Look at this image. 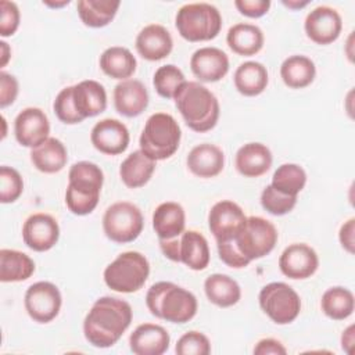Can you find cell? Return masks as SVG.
I'll list each match as a JSON object with an SVG mask.
<instances>
[{
    "instance_id": "1",
    "label": "cell",
    "mask_w": 355,
    "mask_h": 355,
    "mask_svg": "<svg viewBox=\"0 0 355 355\" xmlns=\"http://www.w3.org/2000/svg\"><path fill=\"white\" fill-rule=\"evenodd\" d=\"M133 311L129 302L115 297H100L83 320V336L97 348H108L119 341L132 323Z\"/></svg>"
},
{
    "instance_id": "2",
    "label": "cell",
    "mask_w": 355,
    "mask_h": 355,
    "mask_svg": "<svg viewBox=\"0 0 355 355\" xmlns=\"http://www.w3.org/2000/svg\"><path fill=\"white\" fill-rule=\"evenodd\" d=\"M186 125L198 133L215 128L219 119V101L215 94L196 80H186L173 97Z\"/></svg>"
},
{
    "instance_id": "3",
    "label": "cell",
    "mask_w": 355,
    "mask_h": 355,
    "mask_svg": "<svg viewBox=\"0 0 355 355\" xmlns=\"http://www.w3.org/2000/svg\"><path fill=\"white\" fill-rule=\"evenodd\" d=\"M146 305L155 318L179 324L191 320L198 309L196 295L172 282L154 283L146 294Z\"/></svg>"
},
{
    "instance_id": "4",
    "label": "cell",
    "mask_w": 355,
    "mask_h": 355,
    "mask_svg": "<svg viewBox=\"0 0 355 355\" xmlns=\"http://www.w3.org/2000/svg\"><path fill=\"white\" fill-rule=\"evenodd\" d=\"M103 183L104 173L97 164L90 161L75 162L68 172L67 208L79 216L92 214L98 204Z\"/></svg>"
},
{
    "instance_id": "5",
    "label": "cell",
    "mask_w": 355,
    "mask_h": 355,
    "mask_svg": "<svg viewBox=\"0 0 355 355\" xmlns=\"http://www.w3.org/2000/svg\"><path fill=\"white\" fill-rule=\"evenodd\" d=\"M180 139L182 130L176 119L171 114L155 112L148 116L140 135V151L155 162L164 161L178 151Z\"/></svg>"
},
{
    "instance_id": "6",
    "label": "cell",
    "mask_w": 355,
    "mask_h": 355,
    "mask_svg": "<svg viewBox=\"0 0 355 355\" xmlns=\"http://www.w3.org/2000/svg\"><path fill=\"white\" fill-rule=\"evenodd\" d=\"M179 35L187 42L215 39L222 29V15L209 3H189L182 6L175 18Z\"/></svg>"
},
{
    "instance_id": "7",
    "label": "cell",
    "mask_w": 355,
    "mask_h": 355,
    "mask_svg": "<svg viewBox=\"0 0 355 355\" xmlns=\"http://www.w3.org/2000/svg\"><path fill=\"white\" fill-rule=\"evenodd\" d=\"M150 275L148 259L139 251L119 254L103 273L104 283L116 293L130 294L139 291Z\"/></svg>"
},
{
    "instance_id": "8",
    "label": "cell",
    "mask_w": 355,
    "mask_h": 355,
    "mask_svg": "<svg viewBox=\"0 0 355 355\" xmlns=\"http://www.w3.org/2000/svg\"><path fill=\"white\" fill-rule=\"evenodd\" d=\"M258 302L263 313L276 324H288L301 312L298 293L284 282H272L263 286L259 291Z\"/></svg>"
},
{
    "instance_id": "9",
    "label": "cell",
    "mask_w": 355,
    "mask_h": 355,
    "mask_svg": "<svg viewBox=\"0 0 355 355\" xmlns=\"http://www.w3.org/2000/svg\"><path fill=\"white\" fill-rule=\"evenodd\" d=\"M144 227L140 208L129 201H118L110 205L103 215V230L115 243L135 241Z\"/></svg>"
},
{
    "instance_id": "10",
    "label": "cell",
    "mask_w": 355,
    "mask_h": 355,
    "mask_svg": "<svg viewBox=\"0 0 355 355\" xmlns=\"http://www.w3.org/2000/svg\"><path fill=\"white\" fill-rule=\"evenodd\" d=\"M279 239L275 225L262 216H248L245 225L234 237L241 254L250 261L263 258L275 248Z\"/></svg>"
},
{
    "instance_id": "11",
    "label": "cell",
    "mask_w": 355,
    "mask_h": 355,
    "mask_svg": "<svg viewBox=\"0 0 355 355\" xmlns=\"http://www.w3.org/2000/svg\"><path fill=\"white\" fill-rule=\"evenodd\" d=\"M24 305L32 320L49 323L60 313L62 305L61 291L51 282H36L26 288Z\"/></svg>"
},
{
    "instance_id": "12",
    "label": "cell",
    "mask_w": 355,
    "mask_h": 355,
    "mask_svg": "<svg viewBox=\"0 0 355 355\" xmlns=\"http://www.w3.org/2000/svg\"><path fill=\"white\" fill-rule=\"evenodd\" d=\"M245 220L247 216L243 208L232 200L215 202L208 214V226L216 241L234 239L245 225Z\"/></svg>"
},
{
    "instance_id": "13",
    "label": "cell",
    "mask_w": 355,
    "mask_h": 355,
    "mask_svg": "<svg viewBox=\"0 0 355 355\" xmlns=\"http://www.w3.org/2000/svg\"><path fill=\"white\" fill-rule=\"evenodd\" d=\"M304 29L313 43L330 44L336 42L343 29V19L338 11L329 6H318L305 17Z\"/></svg>"
},
{
    "instance_id": "14",
    "label": "cell",
    "mask_w": 355,
    "mask_h": 355,
    "mask_svg": "<svg viewBox=\"0 0 355 355\" xmlns=\"http://www.w3.org/2000/svg\"><path fill=\"white\" fill-rule=\"evenodd\" d=\"M60 239V226L54 216L36 212L26 218L22 226V240L33 251L44 252L51 250Z\"/></svg>"
},
{
    "instance_id": "15",
    "label": "cell",
    "mask_w": 355,
    "mask_h": 355,
    "mask_svg": "<svg viewBox=\"0 0 355 355\" xmlns=\"http://www.w3.org/2000/svg\"><path fill=\"white\" fill-rule=\"evenodd\" d=\"M14 135L17 141L29 148H35L50 136V122L43 110L37 107L24 108L14 121Z\"/></svg>"
},
{
    "instance_id": "16",
    "label": "cell",
    "mask_w": 355,
    "mask_h": 355,
    "mask_svg": "<svg viewBox=\"0 0 355 355\" xmlns=\"http://www.w3.org/2000/svg\"><path fill=\"white\" fill-rule=\"evenodd\" d=\"M280 272L293 280L311 277L319 268L316 251L305 243H294L284 248L279 258Z\"/></svg>"
},
{
    "instance_id": "17",
    "label": "cell",
    "mask_w": 355,
    "mask_h": 355,
    "mask_svg": "<svg viewBox=\"0 0 355 355\" xmlns=\"http://www.w3.org/2000/svg\"><path fill=\"white\" fill-rule=\"evenodd\" d=\"M90 141L97 151L107 155H118L128 148L130 135L123 122L114 118H105L93 126Z\"/></svg>"
},
{
    "instance_id": "18",
    "label": "cell",
    "mask_w": 355,
    "mask_h": 355,
    "mask_svg": "<svg viewBox=\"0 0 355 355\" xmlns=\"http://www.w3.org/2000/svg\"><path fill=\"white\" fill-rule=\"evenodd\" d=\"M229 57L218 47H201L190 58V68L200 82L214 83L229 72Z\"/></svg>"
},
{
    "instance_id": "19",
    "label": "cell",
    "mask_w": 355,
    "mask_h": 355,
    "mask_svg": "<svg viewBox=\"0 0 355 355\" xmlns=\"http://www.w3.org/2000/svg\"><path fill=\"white\" fill-rule=\"evenodd\" d=\"M135 46L144 60L159 61L171 54L173 49V39L165 26L159 24H150L137 33Z\"/></svg>"
},
{
    "instance_id": "20",
    "label": "cell",
    "mask_w": 355,
    "mask_h": 355,
    "mask_svg": "<svg viewBox=\"0 0 355 355\" xmlns=\"http://www.w3.org/2000/svg\"><path fill=\"white\" fill-rule=\"evenodd\" d=\"M171 344L169 333L155 323L139 324L129 337L130 351L136 355H162Z\"/></svg>"
},
{
    "instance_id": "21",
    "label": "cell",
    "mask_w": 355,
    "mask_h": 355,
    "mask_svg": "<svg viewBox=\"0 0 355 355\" xmlns=\"http://www.w3.org/2000/svg\"><path fill=\"white\" fill-rule=\"evenodd\" d=\"M115 110L128 118L139 116L148 105V92L137 79L121 80L114 89Z\"/></svg>"
},
{
    "instance_id": "22",
    "label": "cell",
    "mask_w": 355,
    "mask_h": 355,
    "mask_svg": "<svg viewBox=\"0 0 355 355\" xmlns=\"http://www.w3.org/2000/svg\"><path fill=\"white\" fill-rule=\"evenodd\" d=\"M72 97L75 108L83 119L96 116L107 108V92L100 82L93 79L73 85Z\"/></svg>"
},
{
    "instance_id": "23",
    "label": "cell",
    "mask_w": 355,
    "mask_h": 355,
    "mask_svg": "<svg viewBox=\"0 0 355 355\" xmlns=\"http://www.w3.org/2000/svg\"><path fill=\"white\" fill-rule=\"evenodd\" d=\"M272 162V153L262 143H247L241 146L234 158L237 172L245 178L262 176L270 169Z\"/></svg>"
},
{
    "instance_id": "24",
    "label": "cell",
    "mask_w": 355,
    "mask_h": 355,
    "mask_svg": "<svg viewBox=\"0 0 355 355\" xmlns=\"http://www.w3.org/2000/svg\"><path fill=\"white\" fill-rule=\"evenodd\" d=\"M187 168L198 178H215L225 166L223 151L211 143H202L193 147L187 155Z\"/></svg>"
},
{
    "instance_id": "25",
    "label": "cell",
    "mask_w": 355,
    "mask_h": 355,
    "mask_svg": "<svg viewBox=\"0 0 355 355\" xmlns=\"http://www.w3.org/2000/svg\"><path fill=\"white\" fill-rule=\"evenodd\" d=\"M186 212L175 201L159 204L153 214V227L159 240L179 237L184 232Z\"/></svg>"
},
{
    "instance_id": "26",
    "label": "cell",
    "mask_w": 355,
    "mask_h": 355,
    "mask_svg": "<svg viewBox=\"0 0 355 355\" xmlns=\"http://www.w3.org/2000/svg\"><path fill=\"white\" fill-rule=\"evenodd\" d=\"M211 252L207 239L197 230H184L179 236V262L191 270H204L209 265Z\"/></svg>"
},
{
    "instance_id": "27",
    "label": "cell",
    "mask_w": 355,
    "mask_h": 355,
    "mask_svg": "<svg viewBox=\"0 0 355 355\" xmlns=\"http://www.w3.org/2000/svg\"><path fill=\"white\" fill-rule=\"evenodd\" d=\"M263 32L254 24L240 22L229 28L226 43L230 50L239 55L251 57L261 51L263 47Z\"/></svg>"
},
{
    "instance_id": "28",
    "label": "cell",
    "mask_w": 355,
    "mask_h": 355,
    "mask_svg": "<svg viewBox=\"0 0 355 355\" xmlns=\"http://www.w3.org/2000/svg\"><path fill=\"white\" fill-rule=\"evenodd\" d=\"M31 161L33 166L43 173H57L67 165L68 153L61 140L49 137L31 150Z\"/></svg>"
},
{
    "instance_id": "29",
    "label": "cell",
    "mask_w": 355,
    "mask_h": 355,
    "mask_svg": "<svg viewBox=\"0 0 355 355\" xmlns=\"http://www.w3.org/2000/svg\"><path fill=\"white\" fill-rule=\"evenodd\" d=\"M237 92L247 97L261 94L269 82L268 69L258 61H245L237 67L233 76Z\"/></svg>"
},
{
    "instance_id": "30",
    "label": "cell",
    "mask_w": 355,
    "mask_h": 355,
    "mask_svg": "<svg viewBox=\"0 0 355 355\" xmlns=\"http://www.w3.org/2000/svg\"><path fill=\"white\" fill-rule=\"evenodd\" d=\"M155 171V161L143 151L130 153L119 166V176L129 189H139L148 183Z\"/></svg>"
},
{
    "instance_id": "31",
    "label": "cell",
    "mask_w": 355,
    "mask_h": 355,
    "mask_svg": "<svg viewBox=\"0 0 355 355\" xmlns=\"http://www.w3.org/2000/svg\"><path fill=\"white\" fill-rule=\"evenodd\" d=\"M204 291L209 302L219 308L236 305L241 298L240 284L230 276L214 273L204 282Z\"/></svg>"
},
{
    "instance_id": "32",
    "label": "cell",
    "mask_w": 355,
    "mask_h": 355,
    "mask_svg": "<svg viewBox=\"0 0 355 355\" xmlns=\"http://www.w3.org/2000/svg\"><path fill=\"white\" fill-rule=\"evenodd\" d=\"M98 64L107 76L119 80L130 79L137 67V61L132 51L122 46H111L105 49L100 55Z\"/></svg>"
},
{
    "instance_id": "33",
    "label": "cell",
    "mask_w": 355,
    "mask_h": 355,
    "mask_svg": "<svg viewBox=\"0 0 355 355\" xmlns=\"http://www.w3.org/2000/svg\"><path fill=\"white\" fill-rule=\"evenodd\" d=\"M280 76L283 83L290 89H302L313 82L316 67L306 55H290L280 65Z\"/></svg>"
},
{
    "instance_id": "34",
    "label": "cell",
    "mask_w": 355,
    "mask_h": 355,
    "mask_svg": "<svg viewBox=\"0 0 355 355\" xmlns=\"http://www.w3.org/2000/svg\"><path fill=\"white\" fill-rule=\"evenodd\" d=\"M35 272L33 259L22 251L1 248L0 250V280L3 283L24 282Z\"/></svg>"
},
{
    "instance_id": "35",
    "label": "cell",
    "mask_w": 355,
    "mask_h": 355,
    "mask_svg": "<svg viewBox=\"0 0 355 355\" xmlns=\"http://www.w3.org/2000/svg\"><path fill=\"white\" fill-rule=\"evenodd\" d=\"M121 6L118 0H79L76 10L80 21L89 28L107 26Z\"/></svg>"
},
{
    "instance_id": "36",
    "label": "cell",
    "mask_w": 355,
    "mask_h": 355,
    "mask_svg": "<svg viewBox=\"0 0 355 355\" xmlns=\"http://www.w3.org/2000/svg\"><path fill=\"white\" fill-rule=\"evenodd\" d=\"M322 312L333 320H344L349 318L355 308V298L351 290L334 286L327 288L320 300Z\"/></svg>"
},
{
    "instance_id": "37",
    "label": "cell",
    "mask_w": 355,
    "mask_h": 355,
    "mask_svg": "<svg viewBox=\"0 0 355 355\" xmlns=\"http://www.w3.org/2000/svg\"><path fill=\"white\" fill-rule=\"evenodd\" d=\"M272 187L287 196H298L306 184V172L298 164H283L272 176Z\"/></svg>"
},
{
    "instance_id": "38",
    "label": "cell",
    "mask_w": 355,
    "mask_h": 355,
    "mask_svg": "<svg viewBox=\"0 0 355 355\" xmlns=\"http://www.w3.org/2000/svg\"><path fill=\"white\" fill-rule=\"evenodd\" d=\"M186 82V76L180 68L173 64L159 67L153 78L155 92L164 98H173L180 86Z\"/></svg>"
},
{
    "instance_id": "39",
    "label": "cell",
    "mask_w": 355,
    "mask_h": 355,
    "mask_svg": "<svg viewBox=\"0 0 355 355\" xmlns=\"http://www.w3.org/2000/svg\"><path fill=\"white\" fill-rule=\"evenodd\" d=\"M261 205L262 208L275 216H282L293 211L297 204L295 196H287L277 191L272 184H268L261 193Z\"/></svg>"
},
{
    "instance_id": "40",
    "label": "cell",
    "mask_w": 355,
    "mask_h": 355,
    "mask_svg": "<svg viewBox=\"0 0 355 355\" xmlns=\"http://www.w3.org/2000/svg\"><path fill=\"white\" fill-rule=\"evenodd\" d=\"M24 191V180L21 173L7 165L0 168V201L3 204L14 202Z\"/></svg>"
},
{
    "instance_id": "41",
    "label": "cell",
    "mask_w": 355,
    "mask_h": 355,
    "mask_svg": "<svg viewBox=\"0 0 355 355\" xmlns=\"http://www.w3.org/2000/svg\"><path fill=\"white\" fill-rule=\"evenodd\" d=\"M175 352L178 355H208L211 352V343L204 333L191 330L178 340Z\"/></svg>"
},
{
    "instance_id": "42",
    "label": "cell",
    "mask_w": 355,
    "mask_h": 355,
    "mask_svg": "<svg viewBox=\"0 0 355 355\" xmlns=\"http://www.w3.org/2000/svg\"><path fill=\"white\" fill-rule=\"evenodd\" d=\"M53 108L54 112L57 115V118L67 123V125H75V123H80L83 121V118L78 114L75 104H73V97H72V86L64 87L57 96L55 100L53 103Z\"/></svg>"
},
{
    "instance_id": "43",
    "label": "cell",
    "mask_w": 355,
    "mask_h": 355,
    "mask_svg": "<svg viewBox=\"0 0 355 355\" xmlns=\"http://www.w3.org/2000/svg\"><path fill=\"white\" fill-rule=\"evenodd\" d=\"M21 21V12L14 1L1 0L0 1V35L3 37L12 36Z\"/></svg>"
},
{
    "instance_id": "44",
    "label": "cell",
    "mask_w": 355,
    "mask_h": 355,
    "mask_svg": "<svg viewBox=\"0 0 355 355\" xmlns=\"http://www.w3.org/2000/svg\"><path fill=\"white\" fill-rule=\"evenodd\" d=\"M216 247H218V254L220 261L234 269H241L250 265V259L245 258L241 251L239 250L234 239L232 240H225V241H216Z\"/></svg>"
},
{
    "instance_id": "45",
    "label": "cell",
    "mask_w": 355,
    "mask_h": 355,
    "mask_svg": "<svg viewBox=\"0 0 355 355\" xmlns=\"http://www.w3.org/2000/svg\"><path fill=\"white\" fill-rule=\"evenodd\" d=\"M19 92L18 80L14 75L1 71L0 72V108H6L11 105Z\"/></svg>"
},
{
    "instance_id": "46",
    "label": "cell",
    "mask_w": 355,
    "mask_h": 355,
    "mask_svg": "<svg viewBox=\"0 0 355 355\" xmlns=\"http://www.w3.org/2000/svg\"><path fill=\"white\" fill-rule=\"evenodd\" d=\"M234 6L240 14L248 18H259L269 11L270 1L269 0H236Z\"/></svg>"
},
{
    "instance_id": "47",
    "label": "cell",
    "mask_w": 355,
    "mask_h": 355,
    "mask_svg": "<svg viewBox=\"0 0 355 355\" xmlns=\"http://www.w3.org/2000/svg\"><path fill=\"white\" fill-rule=\"evenodd\" d=\"M338 240L341 247L348 252L354 254L355 251V218H349L344 222L338 232Z\"/></svg>"
},
{
    "instance_id": "48",
    "label": "cell",
    "mask_w": 355,
    "mask_h": 355,
    "mask_svg": "<svg viewBox=\"0 0 355 355\" xmlns=\"http://www.w3.org/2000/svg\"><path fill=\"white\" fill-rule=\"evenodd\" d=\"M255 355H284L286 347L276 338H262L254 347Z\"/></svg>"
},
{
    "instance_id": "49",
    "label": "cell",
    "mask_w": 355,
    "mask_h": 355,
    "mask_svg": "<svg viewBox=\"0 0 355 355\" xmlns=\"http://www.w3.org/2000/svg\"><path fill=\"white\" fill-rule=\"evenodd\" d=\"M159 248L168 259L173 262H179V237L159 240Z\"/></svg>"
},
{
    "instance_id": "50",
    "label": "cell",
    "mask_w": 355,
    "mask_h": 355,
    "mask_svg": "<svg viewBox=\"0 0 355 355\" xmlns=\"http://www.w3.org/2000/svg\"><path fill=\"white\" fill-rule=\"evenodd\" d=\"M354 345V324H349L341 334V348L349 354Z\"/></svg>"
},
{
    "instance_id": "51",
    "label": "cell",
    "mask_w": 355,
    "mask_h": 355,
    "mask_svg": "<svg viewBox=\"0 0 355 355\" xmlns=\"http://www.w3.org/2000/svg\"><path fill=\"white\" fill-rule=\"evenodd\" d=\"M0 68H4L11 58V49L4 40H0Z\"/></svg>"
},
{
    "instance_id": "52",
    "label": "cell",
    "mask_w": 355,
    "mask_h": 355,
    "mask_svg": "<svg viewBox=\"0 0 355 355\" xmlns=\"http://www.w3.org/2000/svg\"><path fill=\"white\" fill-rule=\"evenodd\" d=\"M286 7H288V8H291V10H297V8H302V7H305V6H308L309 4V1H298V0H288V1H286V0H283L282 1Z\"/></svg>"
},
{
    "instance_id": "53",
    "label": "cell",
    "mask_w": 355,
    "mask_h": 355,
    "mask_svg": "<svg viewBox=\"0 0 355 355\" xmlns=\"http://www.w3.org/2000/svg\"><path fill=\"white\" fill-rule=\"evenodd\" d=\"M43 4L49 6V7H62V6H68L69 4V0H62L60 3H54V1H43Z\"/></svg>"
}]
</instances>
